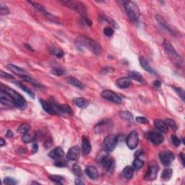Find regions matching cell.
Returning a JSON list of instances; mask_svg holds the SVG:
<instances>
[{
  "label": "cell",
  "mask_w": 185,
  "mask_h": 185,
  "mask_svg": "<svg viewBox=\"0 0 185 185\" xmlns=\"http://www.w3.org/2000/svg\"><path fill=\"white\" fill-rule=\"evenodd\" d=\"M76 41H77L78 45L88 49L92 53L95 54L96 55H100L102 53L101 46L97 42L89 39V38L85 37V36H79L76 40Z\"/></svg>",
  "instance_id": "1"
},
{
  "label": "cell",
  "mask_w": 185,
  "mask_h": 185,
  "mask_svg": "<svg viewBox=\"0 0 185 185\" xmlns=\"http://www.w3.org/2000/svg\"><path fill=\"white\" fill-rule=\"evenodd\" d=\"M124 9H125L126 15L132 23H136L138 22L140 17V9L138 5L133 2L126 1L124 2Z\"/></svg>",
  "instance_id": "2"
},
{
  "label": "cell",
  "mask_w": 185,
  "mask_h": 185,
  "mask_svg": "<svg viewBox=\"0 0 185 185\" xmlns=\"http://www.w3.org/2000/svg\"><path fill=\"white\" fill-rule=\"evenodd\" d=\"M2 90L7 92L8 93L13 97L14 103H15V106H16L17 108L21 110H24L27 107V102H26L25 98H24L23 96H21V94L18 93L17 92H16L15 90L8 88L7 86H6L5 88H2Z\"/></svg>",
  "instance_id": "3"
},
{
  "label": "cell",
  "mask_w": 185,
  "mask_h": 185,
  "mask_svg": "<svg viewBox=\"0 0 185 185\" xmlns=\"http://www.w3.org/2000/svg\"><path fill=\"white\" fill-rule=\"evenodd\" d=\"M163 46H164L165 51H166V53L168 54V55L169 56L171 59L174 61L175 63L177 64L178 65H182L183 64V60L181 57V56L178 54V52L175 50V49L173 47V46L169 42L166 40H164L163 42Z\"/></svg>",
  "instance_id": "4"
},
{
  "label": "cell",
  "mask_w": 185,
  "mask_h": 185,
  "mask_svg": "<svg viewBox=\"0 0 185 185\" xmlns=\"http://www.w3.org/2000/svg\"><path fill=\"white\" fill-rule=\"evenodd\" d=\"M66 7H67L72 10L77 12L81 15L82 17H86V13H87V9H86L85 6L80 2L77 1H64L62 2Z\"/></svg>",
  "instance_id": "5"
},
{
  "label": "cell",
  "mask_w": 185,
  "mask_h": 185,
  "mask_svg": "<svg viewBox=\"0 0 185 185\" xmlns=\"http://www.w3.org/2000/svg\"><path fill=\"white\" fill-rule=\"evenodd\" d=\"M118 143V137L115 134H109L104 140V149L108 152H111L115 149Z\"/></svg>",
  "instance_id": "6"
},
{
  "label": "cell",
  "mask_w": 185,
  "mask_h": 185,
  "mask_svg": "<svg viewBox=\"0 0 185 185\" xmlns=\"http://www.w3.org/2000/svg\"><path fill=\"white\" fill-rule=\"evenodd\" d=\"M40 103H41L43 110L48 114H51V115L59 114L58 104H54L53 102H47L43 99H40Z\"/></svg>",
  "instance_id": "7"
},
{
  "label": "cell",
  "mask_w": 185,
  "mask_h": 185,
  "mask_svg": "<svg viewBox=\"0 0 185 185\" xmlns=\"http://www.w3.org/2000/svg\"><path fill=\"white\" fill-rule=\"evenodd\" d=\"M101 97L104 98V99L109 100L111 102H113L114 104H120L122 102V98L119 96L117 95L116 92L110 90H105L104 91H102L101 94H100Z\"/></svg>",
  "instance_id": "8"
},
{
  "label": "cell",
  "mask_w": 185,
  "mask_h": 185,
  "mask_svg": "<svg viewBox=\"0 0 185 185\" xmlns=\"http://www.w3.org/2000/svg\"><path fill=\"white\" fill-rule=\"evenodd\" d=\"M159 159L163 165L167 166H169L173 162V160L175 159V156L170 150H164V151L160 153Z\"/></svg>",
  "instance_id": "9"
},
{
  "label": "cell",
  "mask_w": 185,
  "mask_h": 185,
  "mask_svg": "<svg viewBox=\"0 0 185 185\" xmlns=\"http://www.w3.org/2000/svg\"><path fill=\"white\" fill-rule=\"evenodd\" d=\"M126 145L131 150L135 149L139 143L138 133L136 131H132L129 134L126 140Z\"/></svg>",
  "instance_id": "10"
},
{
  "label": "cell",
  "mask_w": 185,
  "mask_h": 185,
  "mask_svg": "<svg viewBox=\"0 0 185 185\" xmlns=\"http://www.w3.org/2000/svg\"><path fill=\"white\" fill-rule=\"evenodd\" d=\"M147 138L153 144L158 145L161 144L164 141V137L160 132H150L147 134Z\"/></svg>",
  "instance_id": "11"
},
{
  "label": "cell",
  "mask_w": 185,
  "mask_h": 185,
  "mask_svg": "<svg viewBox=\"0 0 185 185\" xmlns=\"http://www.w3.org/2000/svg\"><path fill=\"white\" fill-rule=\"evenodd\" d=\"M0 102L3 105L9 106V107L15 106L13 97L7 92L2 89L1 91H0Z\"/></svg>",
  "instance_id": "12"
},
{
  "label": "cell",
  "mask_w": 185,
  "mask_h": 185,
  "mask_svg": "<svg viewBox=\"0 0 185 185\" xmlns=\"http://www.w3.org/2000/svg\"><path fill=\"white\" fill-rule=\"evenodd\" d=\"M100 163L108 172H111L113 171L114 167V160L113 158H108L107 156H103L100 158Z\"/></svg>",
  "instance_id": "13"
},
{
  "label": "cell",
  "mask_w": 185,
  "mask_h": 185,
  "mask_svg": "<svg viewBox=\"0 0 185 185\" xmlns=\"http://www.w3.org/2000/svg\"><path fill=\"white\" fill-rule=\"evenodd\" d=\"M158 172V167L156 165H150L148 168V172H147L145 176V179L146 181H153L155 180L157 177Z\"/></svg>",
  "instance_id": "14"
},
{
  "label": "cell",
  "mask_w": 185,
  "mask_h": 185,
  "mask_svg": "<svg viewBox=\"0 0 185 185\" xmlns=\"http://www.w3.org/2000/svg\"><path fill=\"white\" fill-rule=\"evenodd\" d=\"M80 156V150L77 146L70 148L67 153V158L70 160H77Z\"/></svg>",
  "instance_id": "15"
},
{
  "label": "cell",
  "mask_w": 185,
  "mask_h": 185,
  "mask_svg": "<svg viewBox=\"0 0 185 185\" xmlns=\"http://www.w3.org/2000/svg\"><path fill=\"white\" fill-rule=\"evenodd\" d=\"M49 156L52 159L60 160L64 156V152L61 147H57L49 153Z\"/></svg>",
  "instance_id": "16"
},
{
  "label": "cell",
  "mask_w": 185,
  "mask_h": 185,
  "mask_svg": "<svg viewBox=\"0 0 185 185\" xmlns=\"http://www.w3.org/2000/svg\"><path fill=\"white\" fill-rule=\"evenodd\" d=\"M156 20L163 29L165 30V31H166L167 32H168V33H172V34L175 33H174V30L169 25H168V24L167 23V22L165 21L164 18L161 17V16L156 15Z\"/></svg>",
  "instance_id": "17"
},
{
  "label": "cell",
  "mask_w": 185,
  "mask_h": 185,
  "mask_svg": "<svg viewBox=\"0 0 185 185\" xmlns=\"http://www.w3.org/2000/svg\"><path fill=\"white\" fill-rule=\"evenodd\" d=\"M116 85H117L118 88H122V89L127 88L131 85V79L128 77H120L116 81Z\"/></svg>",
  "instance_id": "18"
},
{
  "label": "cell",
  "mask_w": 185,
  "mask_h": 185,
  "mask_svg": "<svg viewBox=\"0 0 185 185\" xmlns=\"http://www.w3.org/2000/svg\"><path fill=\"white\" fill-rule=\"evenodd\" d=\"M139 61H140V65H141V67L143 68L145 71L149 72V73H151V74L156 73V72H155V70L153 69V67H151V66L150 65L149 62H148V60H147L145 58L143 57H140V58H139Z\"/></svg>",
  "instance_id": "19"
},
{
  "label": "cell",
  "mask_w": 185,
  "mask_h": 185,
  "mask_svg": "<svg viewBox=\"0 0 185 185\" xmlns=\"http://www.w3.org/2000/svg\"><path fill=\"white\" fill-rule=\"evenodd\" d=\"M7 68L9 70H10L12 72H14V73L16 74V75H18L20 76V77H23L24 75H26L27 74H26V72L24 70L23 68L17 67V66L15 65V64H9L7 65Z\"/></svg>",
  "instance_id": "20"
},
{
  "label": "cell",
  "mask_w": 185,
  "mask_h": 185,
  "mask_svg": "<svg viewBox=\"0 0 185 185\" xmlns=\"http://www.w3.org/2000/svg\"><path fill=\"white\" fill-rule=\"evenodd\" d=\"M66 81L67 83L70 84V85L75 86V87L79 88V89H84L85 88V85L83 83H82L79 80L74 77H66Z\"/></svg>",
  "instance_id": "21"
},
{
  "label": "cell",
  "mask_w": 185,
  "mask_h": 185,
  "mask_svg": "<svg viewBox=\"0 0 185 185\" xmlns=\"http://www.w3.org/2000/svg\"><path fill=\"white\" fill-rule=\"evenodd\" d=\"M85 174L88 175V176L92 179H95L98 176V172L95 166H88L85 168Z\"/></svg>",
  "instance_id": "22"
},
{
  "label": "cell",
  "mask_w": 185,
  "mask_h": 185,
  "mask_svg": "<svg viewBox=\"0 0 185 185\" xmlns=\"http://www.w3.org/2000/svg\"><path fill=\"white\" fill-rule=\"evenodd\" d=\"M154 125L161 133H166L168 130V126L164 121L160 119H157L154 121Z\"/></svg>",
  "instance_id": "23"
},
{
  "label": "cell",
  "mask_w": 185,
  "mask_h": 185,
  "mask_svg": "<svg viewBox=\"0 0 185 185\" xmlns=\"http://www.w3.org/2000/svg\"><path fill=\"white\" fill-rule=\"evenodd\" d=\"M82 150L85 154L90 153V150H91V145L89 140L86 138V137H82Z\"/></svg>",
  "instance_id": "24"
},
{
  "label": "cell",
  "mask_w": 185,
  "mask_h": 185,
  "mask_svg": "<svg viewBox=\"0 0 185 185\" xmlns=\"http://www.w3.org/2000/svg\"><path fill=\"white\" fill-rule=\"evenodd\" d=\"M122 175L126 179H130L134 175V168L132 166H126L122 172Z\"/></svg>",
  "instance_id": "25"
},
{
  "label": "cell",
  "mask_w": 185,
  "mask_h": 185,
  "mask_svg": "<svg viewBox=\"0 0 185 185\" xmlns=\"http://www.w3.org/2000/svg\"><path fill=\"white\" fill-rule=\"evenodd\" d=\"M73 102L75 105L79 108H85L88 106V101L84 98H74Z\"/></svg>",
  "instance_id": "26"
},
{
  "label": "cell",
  "mask_w": 185,
  "mask_h": 185,
  "mask_svg": "<svg viewBox=\"0 0 185 185\" xmlns=\"http://www.w3.org/2000/svg\"><path fill=\"white\" fill-rule=\"evenodd\" d=\"M129 77L130 79H132L134 80H135L137 82H144L145 80L142 77V76L141 75V74H140L138 72H134V71H131L129 72Z\"/></svg>",
  "instance_id": "27"
},
{
  "label": "cell",
  "mask_w": 185,
  "mask_h": 185,
  "mask_svg": "<svg viewBox=\"0 0 185 185\" xmlns=\"http://www.w3.org/2000/svg\"><path fill=\"white\" fill-rule=\"evenodd\" d=\"M59 114H66V115H72V108L67 104L63 105H59Z\"/></svg>",
  "instance_id": "28"
},
{
  "label": "cell",
  "mask_w": 185,
  "mask_h": 185,
  "mask_svg": "<svg viewBox=\"0 0 185 185\" xmlns=\"http://www.w3.org/2000/svg\"><path fill=\"white\" fill-rule=\"evenodd\" d=\"M30 3H31V5H33V7H35L36 9H38V10H39V11L40 12V13H41L44 14V15L47 16L48 17H50V18H51V17H52L51 15H50V14H49V13H48L47 11L46 10L45 8H44V7H43V6H42L41 5H40V4H39V3L33 2H30Z\"/></svg>",
  "instance_id": "29"
},
{
  "label": "cell",
  "mask_w": 185,
  "mask_h": 185,
  "mask_svg": "<svg viewBox=\"0 0 185 185\" xmlns=\"http://www.w3.org/2000/svg\"><path fill=\"white\" fill-rule=\"evenodd\" d=\"M119 116L120 117L122 118L124 120H126V122H132L134 120L132 114L130 113V111H123L119 112Z\"/></svg>",
  "instance_id": "30"
},
{
  "label": "cell",
  "mask_w": 185,
  "mask_h": 185,
  "mask_svg": "<svg viewBox=\"0 0 185 185\" xmlns=\"http://www.w3.org/2000/svg\"><path fill=\"white\" fill-rule=\"evenodd\" d=\"M50 52H51V54H53L54 55L56 56L57 57L59 58V59L63 57L64 55V51H62L61 49L56 47V46H51V47H50Z\"/></svg>",
  "instance_id": "31"
},
{
  "label": "cell",
  "mask_w": 185,
  "mask_h": 185,
  "mask_svg": "<svg viewBox=\"0 0 185 185\" xmlns=\"http://www.w3.org/2000/svg\"><path fill=\"white\" fill-rule=\"evenodd\" d=\"M15 84L19 86V87L21 88L22 90H24V91H25V92H27V93L28 94V95L30 96H31V97L32 98H35V94H34V92L33 91H32V90L31 89H30V88L28 87H27V86L24 85L23 84H22L21 82H16Z\"/></svg>",
  "instance_id": "32"
},
{
  "label": "cell",
  "mask_w": 185,
  "mask_h": 185,
  "mask_svg": "<svg viewBox=\"0 0 185 185\" xmlns=\"http://www.w3.org/2000/svg\"><path fill=\"white\" fill-rule=\"evenodd\" d=\"M172 170L171 168H166L163 171L161 174V179L164 181H168L172 176Z\"/></svg>",
  "instance_id": "33"
},
{
  "label": "cell",
  "mask_w": 185,
  "mask_h": 185,
  "mask_svg": "<svg viewBox=\"0 0 185 185\" xmlns=\"http://www.w3.org/2000/svg\"><path fill=\"white\" fill-rule=\"evenodd\" d=\"M143 165L144 162L142 160H140L138 158H136L133 163H132V168H134V170H139L143 166Z\"/></svg>",
  "instance_id": "34"
},
{
  "label": "cell",
  "mask_w": 185,
  "mask_h": 185,
  "mask_svg": "<svg viewBox=\"0 0 185 185\" xmlns=\"http://www.w3.org/2000/svg\"><path fill=\"white\" fill-rule=\"evenodd\" d=\"M35 139V135L34 134H31L27 132V133L24 134L23 138H22V140L25 143H29V142H31L33 140Z\"/></svg>",
  "instance_id": "35"
},
{
  "label": "cell",
  "mask_w": 185,
  "mask_h": 185,
  "mask_svg": "<svg viewBox=\"0 0 185 185\" xmlns=\"http://www.w3.org/2000/svg\"><path fill=\"white\" fill-rule=\"evenodd\" d=\"M165 123H166V125H167L168 127H170L172 130H176L177 129V125H176V122H175L174 120L172 119H166L164 120Z\"/></svg>",
  "instance_id": "36"
},
{
  "label": "cell",
  "mask_w": 185,
  "mask_h": 185,
  "mask_svg": "<svg viewBox=\"0 0 185 185\" xmlns=\"http://www.w3.org/2000/svg\"><path fill=\"white\" fill-rule=\"evenodd\" d=\"M30 128H31V126L28 124H21V126L18 127L17 131L20 132V133L21 134H25L27 133V132H28V131L30 130Z\"/></svg>",
  "instance_id": "37"
},
{
  "label": "cell",
  "mask_w": 185,
  "mask_h": 185,
  "mask_svg": "<svg viewBox=\"0 0 185 185\" xmlns=\"http://www.w3.org/2000/svg\"><path fill=\"white\" fill-rule=\"evenodd\" d=\"M49 179L52 181V182L57 183V184H62V181L64 179L62 176H58V175H51V176H49Z\"/></svg>",
  "instance_id": "38"
},
{
  "label": "cell",
  "mask_w": 185,
  "mask_h": 185,
  "mask_svg": "<svg viewBox=\"0 0 185 185\" xmlns=\"http://www.w3.org/2000/svg\"><path fill=\"white\" fill-rule=\"evenodd\" d=\"M72 171H73V173L75 174V175L80 177L82 175V172L81 170V168L80 167V166L78 164H74L73 166H72Z\"/></svg>",
  "instance_id": "39"
},
{
  "label": "cell",
  "mask_w": 185,
  "mask_h": 185,
  "mask_svg": "<svg viewBox=\"0 0 185 185\" xmlns=\"http://www.w3.org/2000/svg\"><path fill=\"white\" fill-rule=\"evenodd\" d=\"M9 13V9L7 6L4 5L2 2H0V15H6Z\"/></svg>",
  "instance_id": "40"
},
{
  "label": "cell",
  "mask_w": 185,
  "mask_h": 185,
  "mask_svg": "<svg viewBox=\"0 0 185 185\" xmlns=\"http://www.w3.org/2000/svg\"><path fill=\"white\" fill-rule=\"evenodd\" d=\"M51 72L52 74H53V75H56V76H62V75H63L64 73H65L64 70L63 69H62V68H59V67L53 68V69L51 70Z\"/></svg>",
  "instance_id": "41"
},
{
  "label": "cell",
  "mask_w": 185,
  "mask_h": 185,
  "mask_svg": "<svg viewBox=\"0 0 185 185\" xmlns=\"http://www.w3.org/2000/svg\"><path fill=\"white\" fill-rule=\"evenodd\" d=\"M173 88H174V90L176 91V93H177V95L182 98V100H184V90H183L182 88L176 87V86H174Z\"/></svg>",
  "instance_id": "42"
},
{
  "label": "cell",
  "mask_w": 185,
  "mask_h": 185,
  "mask_svg": "<svg viewBox=\"0 0 185 185\" xmlns=\"http://www.w3.org/2000/svg\"><path fill=\"white\" fill-rule=\"evenodd\" d=\"M4 184H8V185H15L17 184V181H16L15 179L12 177H6L4 179Z\"/></svg>",
  "instance_id": "43"
},
{
  "label": "cell",
  "mask_w": 185,
  "mask_h": 185,
  "mask_svg": "<svg viewBox=\"0 0 185 185\" xmlns=\"http://www.w3.org/2000/svg\"><path fill=\"white\" fill-rule=\"evenodd\" d=\"M114 30L111 27H106L104 29V35L107 36V37H111V36H112L114 35Z\"/></svg>",
  "instance_id": "44"
},
{
  "label": "cell",
  "mask_w": 185,
  "mask_h": 185,
  "mask_svg": "<svg viewBox=\"0 0 185 185\" xmlns=\"http://www.w3.org/2000/svg\"><path fill=\"white\" fill-rule=\"evenodd\" d=\"M172 142L175 147H179L181 144V140L176 135L172 136Z\"/></svg>",
  "instance_id": "45"
},
{
  "label": "cell",
  "mask_w": 185,
  "mask_h": 185,
  "mask_svg": "<svg viewBox=\"0 0 185 185\" xmlns=\"http://www.w3.org/2000/svg\"><path fill=\"white\" fill-rule=\"evenodd\" d=\"M0 76H1V77L5 78V79L7 80H14V78H15L13 75H9V74L8 73H6V72H3L2 70L0 71Z\"/></svg>",
  "instance_id": "46"
},
{
  "label": "cell",
  "mask_w": 185,
  "mask_h": 185,
  "mask_svg": "<svg viewBox=\"0 0 185 185\" xmlns=\"http://www.w3.org/2000/svg\"><path fill=\"white\" fill-rule=\"evenodd\" d=\"M114 71V69L110 67H105L101 70V73L104 75H106V74H111Z\"/></svg>",
  "instance_id": "47"
},
{
  "label": "cell",
  "mask_w": 185,
  "mask_h": 185,
  "mask_svg": "<svg viewBox=\"0 0 185 185\" xmlns=\"http://www.w3.org/2000/svg\"><path fill=\"white\" fill-rule=\"evenodd\" d=\"M55 166H57V167H65V166H67V163L65 161V160H57V161L55 162Z\"/></svg>",
  "instance_id": "48"
},
{
  "label": "cell",
  "mask_w": 185,
  "mask_h": 185,
  "mask_svg": "<svg viewBox=\"0 0 185 185\" xmlns=\"http://www.w3.org/2000/svg\"><path fill=\"white\" fill-rule=\"evenodd\" d=\"M136 121L139 122V123L142 124H148L149 123L148 120L146 118L142 117V116H139V117L136 118Z\"/></svg>",
  "instance_id": "49"
},
{
  "label": "cell",
  "mask_w": 185,
  "mask_h": 185,
  "mask_svg": "<svg viewBox=\"0 0 185 185\" xmlns=\"http://www.w3.org/2000/svg\"><path fill=\"white\" fill-rule=\"evenodd\" d=\"M82 21L83 22V23H85L86 25H88V26H91L92 24V22L90 21V20L86 17H82Z\"/></svg>",
  "instance_id": "50"
},
{
  "label": "cell",
  "mask_w": 185,
  "mask_h": 185,
  "mask_svg": "<svg viewBox=\"0 0 185 185\" xmlns=\"http://www.w3.org/2000/svg\"><path fill=\"white\" fill-rule=\"evenodd\" d=\"M38 150H39V146H38L37 143L33 144V145H32V153H37Z\"/></svg>",
  "instance_id": "51"
},
{
  "label": "cell",
  "mask_w": 185,
  "mask_h": 185,
  "mask_svg": "<svg viewBox=\"0 0 185 185\" xmlns=\"http://www.w3.org/2000/svg\"><path fill=\"white\" fill-rule=\"evenodd\" d=\"M153 85L154 88H159L160 87V85H161V82H160L159 80H155L153 83Z\"/></svg>",
  "instance_id": "52"
},
{
  "label": "cell",
  "mask_w": 185,
  "mask_h": 185,
  "mask_svg": "<svg viewBox=\"0 0 185 185\" xmlns=\"http://www.w3.org/2000/svg\"><path fill=\"white\" fill-rule=\"evenodd\" d=\"M51 144H52V142H51V139H49V140H47V141L45 142V144H44V146H45L46 148H48L51 145Z\"/></svg>",
  "instance_id": "53"
},
{
  "label": "cell",
  "mask_w": 185,
  "mask_h": 185,
  "mask_svg": "<svg viewBox=\"0 0 185 185\" xmlns=\"http://www.w3.org/2000/svg\"><path fill=\"white\" fill-rule=\"evenodd\" d=\"M6 136H7V138H12V137H13V131H11V130H8L7 133H6Z\"/></svg>",
  "instance_id": "54"
},
{
  "label": "cell",
  "mask_w": 185,
  "mask_h": 185,
  "mask_svg": "<svg viewBox=\"0 0 185 185\" xmlns=\"http://www.w3.org/2000/svg\"><path fill=\"white\" fill-rule=\"evenodd\" d=\"M179 157L181 158V160H182V164L184 165V155L183 153H181L179 154Z\"/></svg>",
  "instance_id": "55"
},
{
  "label": "cell",
  "mask_w": 185,
  "mask_h": 185,
  "mask_svg": "<svg viewBox=\"0 0 185 185\" xmlns=\"http://www.w3.org/2000/svg\"><path fill=\"white\" fill-rule=\"evenodd\" d=\"M6 145V142L5 141V140H4L3 138L0 139V145L1 147H3L4 145Z\"/></svg>",
  "instance_id": "56"
},
{
  "label": "cell",
  "mask_w": 185,
  "mask_h": 185,
  "mask_svg": "<svg viewBox=\"0 0 185 185\" xmlns=\"http://www.w3.org/2000/svg\"><path fill=\"white\" fill-rule=\"evenodd\" d=\"M75 184H84V182H82V181H80V179H78L75 180Z\"/></svg>",
  "instance_id": "57"
},
{
  "label": "cell",
  "mask_w": 185,
  "mask_h": 185,
  "mask_svg": "<svg viewBox=\"0 0 185 185\" xmlns=\"http://www.w3.org/2000/svg\"><path fill=\"white\" fill-rule=\"evenodd\" d=\"M25 46H26V47H27V48H28V49H30V50H31V51H33V49H32L31 47H30V46H28V45H25Z\"/></svg>",
  "instance_id": "58"
}]
</instances>
